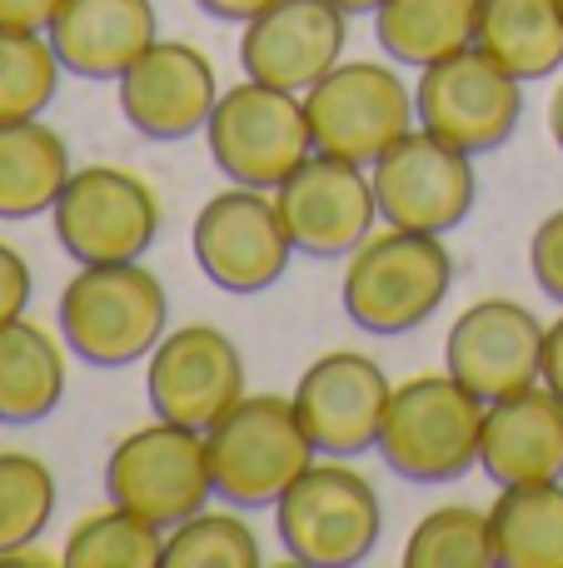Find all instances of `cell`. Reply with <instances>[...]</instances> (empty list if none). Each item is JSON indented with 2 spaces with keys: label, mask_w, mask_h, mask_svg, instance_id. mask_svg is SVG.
Returning a JSON list of instances; mask_svg holds the SVG:
<instances>
[{
  "label": "cell",
  "mask_w": 563,
  "mask_h": 568,
  "mask_svg": "<svg viewBox=\"0 0 563 568\" xmlns=\"http://www.w3.org/2000/svg\"><path fill=\"white\" fill-rule=\"evenodd\" d=\"M60 339L75 359L95 369H125L150 359L170 329V294L155 270L140 260L120 265H80L55 304Z\"/></svg>",
  "instance_id": "cell-1"
},
{
  "label": "cell",
  "mask_w": 563,
  "mask_h": 568,
  "mask_svg": "<svg viewBox=\"0 0 563 568\" xmlns=\"http://www.w3.org/2000/svg\"><path fill=\"white\" fill-rule=\"evenodd\" d=\"M205 454L215 499L245 514L275 509L279 494L319 459L295 414V399L279 394H245L239 404H229L205 429Z\"/></svg>",
  "instance_id": "cell-2"
},
{
  "label": "cell",
  "mask_w": 563,
  "mask_h": 568,
  "mask_svg": "<svg viewBox=\"0 0 563 568\" xmlns=\"http://www.w3.org/2000/svg\"><path fill=\"white\" fill-rule=\"evenodd\" d=\"M479 439L484 399L444 369L395 384L375 449L409 484H454L479 469Z\"/></svg>",
  "instance_id": "cell-3"
},
{
  "label": "cell",
  "mask_w": 563,
  "mask_h": 568,
  "mask_svg": "<svg viewBox=\"0 0 563 568\" xmlns=\"http://www.w3.org/2000/svg\"><path fill=\"white\" fill-rule=\"evenodd\" d=\"M454 284V255L444 235H419V230H395L369 235L349 255L345 280H339V304L349 324L365 334H409L434 320Z\"/></svg>",
  "instance_id": "cell-4"
},
{
  "label": "cell",
  "mask_w": 563,
  "mask_h": 568,
  "mask_svg": "<svg viewBox=\"0 0 563 568\" xmlns=\"http://www.w3.org/2000/svg\"><path fill=\"white\" fill-rule=\"evenodd\" d=\"M279 544L305 568H355L379 549L385 509L379 489L349 459L319 454L275 504Z\"/></svg>",
  "instance_id": "cell-5"
},
{
  "label": "cell",
  "mask_w": 563,
  "mask_h": 568,
  "mask_svg": "<svg viewBox=\"0 0 563 568\" xmlns=\"http://www.w3.org/2000/svg\"><path fill=\"white\" fill-rule=\"evenodd\" d=\"M205 145L229 185L279 190V180L295 175L315 155L305 95L245 75L239 85L219 90L215 115L205 125Z\"/></svg>",
  "instance_id": "cell-6"
},
{
  "label": "cell",
  "mask_w": 563,
  "mask_h": 568,
  "mask_svg": "<svg viewBox=\"0 0 563 568\" xmlns=\"http://www.w3.org/2000/svg\"><path fill=\"white\" fill-rule=\"evenodd\" d=\"M105 499L135 509L160 529H175L180 519L199 514L215 499L205 434L160 414L155 424L130 429L105 459Z\"/></svg>",
  "instance_id": "cell-7"
},
{
  "label": "cell",
  "mask_w": 563,
  "mask_h": 568,
  "mask_svg": "<svg viewBox=\"0 0 563 568\" xmlns=\"http://www.w3.org/2000/svg\"><path fill=\"white\" fill-rule=\"evenodd\" d=\"M305 115L315 150L355 165H375L399 135L419 125L414 90L395 65L379 60H339L305 90Z\"/></svg>",
  "instance_id": "cell-8"
},
{
  "label": "cell",
  "mask_w": 563,
  "mask_h": 568,
  "mask_svg": "<svg viewBox=\"0 0 563 568\" xmlns=\"http://www.w3.org/2000/svg\"><path fill=\"white\" fill-rule=\"evenodd\" d=\"M160 195L120 165H80L65 180L50 225L55 240L75 265H120V260H145L160 240Z\"/></svg>",
  "instance_id": "cell-9"
},
{
  "label": "cell",
  "mask_w": 563,
  "mask_h": 568,
  "mask_svg": "<svg viewBox=\"0 0 563 568\" xmlns=\"http://www.w3.org/2000/svg\"><path fill=\"white\" fill-rule=\"evenodd\" d=\"M414 110L419 130H429V135L449 140V145L479 160L514 140L519 120H524V80L494 65L479 45H464L419 70Z\"/></svg>",
  "instance_id": "cell-10"
},
{
  "label": "cell",
  "mask_w": 563,
  "mask_h": 568,
  "mask_svg": "<svg viewBox=\"0 0 563 568\" xmlns=\"http://www.w3.org/2000/svg\"><path fill=\"white\" fill-rule=\"evenodd\" d=\"M190 250H195L199 275L225 294L275 290L295 260V240L279 220L275 190L249 185H229L199 205L190 225Z\"/></svg>",
  "instance_id": "cell-11"
},
{
  "label": "cell",
  "mask_w": 563,
  "mask_h": 568,
  "mask_svg": "<svg viewBox=\"0 0 563 568\" xmlns=\"http://www.w3.org/2000/svg\"><path fill=\"white\" fill-rule=\"evenodd\" d=\"M369 180H375L379 220L419 235H454L479 200L474 155L419 125L369 165Z\"/></svg>",
  "instance_id": "cell-12"
},
{
  "label": "cell",
  "mask_w": 563,
  "mask_h": 568,
  "mask_svg": "<svg viewBox=\"0 0 563 568\" xmlns=\"http://www.w3.org/2000/svg\"><path fill=\"white\" fill-rule=\"evenodd\" d=\"M275 205L295 240V255L309 260H349L379 225L369 165L325 155V150H315L295 175L279 180Z\"/></svg>",
  "instance_id": "cell-13"
},
{
  "label": "cell",
  "mask_w": 563,
  "mask_h": 568,
  "mask_svg": "<svg viewBox=\"0 0 563 568\" xmlns=\"http://www.w3.org/2000/svg\"><path fill=\"white\" fill-rule=\"evenodd\" d=\"M145 394L160 419L205 434L229 404L245 399V354L219 324H180L145 359Z\"/></svg>",
  "instance_id": "cell-14"
},
{
  "label": "cell",
  "mask_w": 563,
  "mask_h": 568,
  "mask_svg": "<svg viewBox=\"0 0 563 568\" xmlns=\"http://www.w3.org/2000/svg\"><path fill=\"white\" fill-rule=\"evenodd\" d=\"M389 394H395V384L379 369V359L359 349H329L299 374L289 399H295L309 444L325 459H359L379 444Z\"/></svg>",
  "instance_id": "cell-15"
},
{
  "label": "cell",
  "mask_w": 563,
  "mask_h": 568,
  "mask_svg": "<svg viewBox=\"0 0 563 568\" xmlns=\"http://www.w3.org/2000/svg\"><path fill=\"white\" fill-rule=\"evenodd\" d=\"M115 85L125 125L155 145H180V140L199 135L219 100L215 65L190 40H155Z\"/></svg>",
  "instance_id": "cell-16"
},
{
  "label": "cell",
  "mask_w": 563,
  "mask_h": 568,
  "mask_svg": "<svg viewBox=\"0 0 563 568\" xmlns=\"http://www.w3.org/2000/svg\"><path fill=\"white\" fill-rule=\"evenodd\" d=\"M544 329L529 304L519 300H479L449 324L444 334V369L454 374L464 389H474L479 399H499L514 394L524 384H539L544 369Z\"/></svg>",
  "instance_id": "cell-17"
},
{
  "label": "cell",
  "mask_w": 563,
  "mask_h": 568,
  "mask_svg": "<svg viewBox=\"0 0 563 568\" xmlns=\"http://www.w3.org/2000/svg\"><path fill=\"white\" fill-rule=\"evenodd\" d=\"M349 16L335 0H275L239 30V65L249 80L305 95L345 60Z\"/></svg>",
  "instance_id": "cell-18"
},
{
  "label": "cell",
  "mask_w": 563,
  "mask_h": 568,
  "mask_svg": "<svg viewBox=\"0 0 563 568\" xmlns=\"http://www.w3.org/2000/svg\"><path fill=\"white\" fill-rule=\"evenodd\" d=\"M479 469L499 489L563 479V399L544 379L484 404Z\"/></svg>",
  "instance_id": "cell-19"
},
{
  "label": "cell",
  "mask_w": 563,
  "mask_h": 568,
  "mask_svg": "<svg viewBox=\"0 0 563 568\" xmlns=\"http://www.w3.org/2000/svg\"><path fill=\"white\" fill-rule=\"evenodd\" d=\"M45 36L70 75L120 80L160 40V16L155 0H65Z\"/></svg>",
  "instance_id": "cell-20"
},
{
  "label": "cell",
  "mask_w": 563,
  "mask_h": 568,
  "mask_svg": "<svg viewBox=\"0 0 563 568\" xmlns=\"http://www.w3.org/2000/svg\"><path fill=\"white\" fill-rule=\"evenodd\" d=\"M65 339L30 324L25 314L0 324V424L30 429L45 424L65 399Z\"/></svg>",
  "instance_id": "cell-21"
},
{
  "label": "cell",
  "mask_w": 563,
  "mask_h": 568,
  "mask_svg": "<svg viewBox=\"0 0 563 568\" xmlns=\"http://www.w3.org/2000/svg\"><path fill=\"white\" fill-rule=\"evenodd\" d=\"M474 45L514 80H549L563 65V0H479Z\"/></svg>",
  "instance_id": "cell-22"
},
{
  "label": "cell",
  "mask_w": 563,
  "mask_h": 568,
  "mask_svg": "<svg viewBox=\"0 0 563 568\" xmlns=\"http://www.w3.org/2000/svg\"><path fill=\"white\" fill-rule=\"evenodd\" d=\"M75 165L60 130H50L40 115L0 120V220L50 215Z\"/></svg>",
  "instance_id": "cell-23"
},
{
  "label": "cell",
  "mask_w": 563,
  "mask_h": 568,
  "mask_svg": "<svg viewBox=\"0 0 563 568\" xmlns=\"http://www.w3.org/2000/svg\"><path fill=\"white\" fill-rule=\"evenodd\" d=\"M489 534L499 568H563V479L499 489Z\"/></svg>",
  "instance_id": "cell-24"
},
{
  "label": "cell",
  "mask_w": 563,
  "mask_h": 568,
  "mask_svg": "<svg viewBox=\"0 0 563 568\" xmlns=\"http://www.w3.org/2000/svg\"><path fill=\"white\" fill-rule=\"evenodd\" d=\"M479 0H385L375 10V40L395 65H434L474 45Z\"/></svg>",
  "instance_id": "cell-25"
},
{
  "label": "cell",
  "mask_w": 563,
  "mask_h": 568,
  "mask_svg": "<svg viewBox=\"0 0 563 568\" xmlns=\"http://www.w3.org/2000/svg\"><path fill=\"white\" fill-rule=\"evenodd\" d=\"M65 568H165V529L140 519L135 509H95L70 529L65 549H60Z\"/></svg>",
  "instance_id": "cell-26"
},
{
  "label": "cell",
  "mask_w": 563,
  "mask_h": 568,
  "mask_svg": "<svg viewBox=\"0 0 563 568\" xmlns=\"http://www.w3.org/2000/svg\"><path fill=\"white\" fill-rule=\"evenodd\" d=\"M489 564H494L489 509H474V504H439L405 539V568H489Z\"/></svg>",
  "instance_id": "cell-27"
},
{
  "label": "cell",
  "mask_w": 563,
  "mask_h": 568,
  "mask_svg": "<svg viewBox=\"0 0 563 568\" xmlns=\"http://www.w3.org/2000/svg\"><path fill=\"white\" fill-rule=\"evenodd\" d=\"M55 474L40 454L0 449V559L35 544L55 519Z\"/></svg>",
  "instance_id": "cell-28"
},
{
  "label": "cell",
  "mask_w": 563,
  "mask_h": 568,
  "mask_svg": "<svg viewBox=\"0 0 563 568\" xmlns=\"http://www.w3.org/2000/svg\"><path fill=\"white\" fill-rule=\"evenodd\" d=\"M259 534L249 529L245 509H199L165 529V568H255Z\"/></svg>",
  "instance_id": "cell-29"
},
{
  "label": "cell",
  "mask_w": 563,
  "mask_h": 568,
  "mask_svg": "<svg viewBox=\"0 0 563 568\" xmlns=\"http://www.w3.org/2000/svg\"><path fill=\"white\" fill-rule=\"evenodd\" d=\"M60 75H65V65H60L45 30L0 26V120L40 115L55 100Z\"/></svg>",
  "instance_id": "cell-30"
},
{
  "label": "cell",
  "mask_w": 563,
  "mask_h": 568,
  "mask_svg": "<svg viewBox=\"0 0 563 568\" xmlns=\"http://www.w3.org/2000/svg\"><path fill=\"white\" fill-rule=\"evenodd\" d=\"M529 270H534L539 290L554 304H563V210H554L534 230V240H529Z\"/></svg>",
  "instance_id": "cell-31"
},
{
  "label": "cell",
  "mask_w": 563,
  "mask_h": 568,
  "mask_svg": "<svg viewBox=\"0 0 563 568\" xmlns=\"http://www.w3.org/2000/svg\"><path fill=\"white\" fill-rule=\"evenodd\" d=\"M30 294H35V275H30L25 255L0 240V324L20 320L25 304H30Z\"/></svg>",
  "instance_id": "cell-32"
},
{
  "label": "cell",
  "mask_w": 563,
  "mask_h": 568,
  "mask_svg": "<svg viewBox=\"0 0 563 568\" xmlns=\"http://www.w3.org/2000/svg\"><path fill=\"white\" fill-rule=\"evenodd\" d=\"M65 0H0V26H16V30H50L55 10Z\"/></svg>",
  "instance_id": "cell-33"
},
{
  "label": "cell",
  "mask_w": 563,
  "mask_h": 568,
  "mask_svg": "<svg viewBox=\"0 0 563 568\" xmlns=\"http://www.w3.org/2000/svg\"><path fill=\"white\" fill-rule=\"evenodd\" d=\"M539 379L563 399V314L544 329V369H539Z\"/></svg>",
  "instance_id": "cell-34"
},
{
  "label": "cell",
  "mask_w": 563,
  "mask_h": 568,
  "mask_svg": "<svg viewBox=\"0 0 563 568\" xmlns=\"http://www.w3.org/2000/svg\"><path fill=\"white\" fill-rule=\"evenodd\" d=\"M205 16H215V20H225V26H245V20H255L259 10H269L275 0H195Z\"/></svg>",
  "instance_id": "cell-35"
},
{
  "label": "cell",
  "mask_w": 563,
  "mask_h": 568,
  "mask_svg": "<svg viewBox=\"0 0 563 568\" xmlns=\"http://www.w3.org/2000/svg\"><path fill=\"white\" fill-rule=\"evenodd\" d=\"M549 135H554V145L563 150V80H559L554 100H549Z\"/></svg>",
  "instance_id": "cell-36"
},
{
  "label": "cell",
  "mask_w": 563,
  "mask_h": 568,
  "mask_svg": "<svg viewBox=\"0 0 563 568\" xmlns=\"http://www.w3.org/2000/svg\"><path fill=\"white\" fill-rule=\"evenodd\" d=\"M339 10H345V16H375L379 6H385V0H335Z\"/></svg>",
  "instance_id": "cell-37"
}]
</instances>
